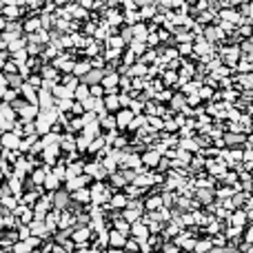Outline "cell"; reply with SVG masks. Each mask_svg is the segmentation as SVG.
Segmentation results:
<instances>
[{
    "label": "cell",
    "mask_w": 253,
    "mask_h": 253,
    "mask_svg": "<svg viewBox=\"0 0 253 253\" xmlns=\"http://www.w3.org/2000/svg\"><path fill=\"white\" fill-rule=\"evenodd\" d=\"M120 105H124V107H126V105H129V98L122 96V98H120Z\"/></svg>",
    "instance_id": "ffe728a7"
},
{
    "label": "cell",
    "mask_w": 253,
    "mask_h": 253,
    "mask_svg": "<svg viewBox=\"0 0 253 253\" xmlns=\"http://www.w3.org/2000/svg\"><path fill=\"white\" fill-rule=\"evenodd\" d=\"M42 178H44V171H36V173H34V180H38V182H40Z\"/></svg>",
    "instance_id": "8fae6325"
},
{
    "label": "cell",
    "mask_w": 253,
    "mask_h": 253,
    "mask_svg": "<svg viewBox=\"0 0 253 253\" xmlns=\"http://www.w3.org/2000/svg\"><path fill=\"white\" fill-rule=\"evenodd\" d=\"M16 13H18V9H16V7H9V9H7V16H9V18H13Z\"/></svg>",
    "instance_id": "5bb4252c"
},
{
    "label": "cell",
    "mask_w": 253,
    "mask_h": 253,
    "mask_svg": "<svg viewBox=\"0 0 253 253\" xmlns=\"http://www.w3.org/2000/svg\"><path fill=\"white\" fill-rule=\"evenodd\" d=\"M136 34H138V36H142V38H144V36H147V29H144V27H136Z\"/></svg>",
    "instance_id": "9a60e30c"
},
{
    "label": "cell",
    "mask_w": 253,
    "mask_h": 253,
    "mask_svg": "<svg viewBox=\"0 0 253 253\" xmlns=\"http://www.w3.org/2000/svg\"><path fill=\"white\" fill-rule=\"evenodd\" d=\"M78 147H80V149H85V147H87V140H85V138H80V140H78Z\"/></svg>",
    "instance_id": "44dd1931"
},
{
    "label": "cell",
    "mask_w": 253,
    "mask_h": 253,
    "mask_svg": "<svg viewBox=\"0 0 253 253\" xmlns=\"http://www.w3.org/2000/svg\"><path fill=\"white\" fill-rule=\"evenodd\" d=\"M87 67H89V65H78V67H75V73H85Z\"/></svg>",
    "instance_id": "7c38bea8"
},
{
    "label": "cell",
    "mask_w": 253,
    "mask_h": 253,
    "mask_svg": "<svg viewBox=\"0 0 253 253\" xmlns=\"http://www.w3.org/2000/svg\"><path fill=\"white\" fill-rule=\"evenodd\" d=\"M85 107H87V109H100L102 105H100V100H98V98H89L87 102H85Z\"/></svg>",
    "instance_id": "5b68a950"
},
{
    "label": "cell",
    "mask_w": 253,
    "mask_h": 253,
    "mask_svg": "<svg viewBox=\"0 0 253 253\" xmlns=\"http://www.w3.org/2000/svg\"><path fill=\"white\" fill-rule=\"evenodd\" d=\"M91 93H93V96H100V93H102V89H100V87H93Z\"/></svg>",
    "instance_id": "d6986e66"
},
{
    "label": "cell",
    "mask_w": 253,
    "mask_h": 253,
    "mask_svg": "<svg viewBox=\"0 0 253 253\" xmlns=\"http://www.w3.org/2000/svg\"><path fill=\"white\" fill-rule=\"evenodd\" d=\"M151 124H153V126H162V122L158 118H151Z\"/></svg>",
    "instance_id": "ac0fdd59"
},
{
    "label": "cell",
    "mask_w": 253,
    "mask_h": 253,
    "mask_svg": "<svg viewBox=\"0 0 253 253\" xmlns=\"http://www.w3.org/2000/svg\"><path fill=\"white\" fill-rule=\"evenodd\" d=\"M56 184H58V180L54 178V175H49V178H47V187H54L56 189Z\"/></svg>",
    "instance_id": "9c48e42d"
},
{
    "label": "cell",
    "mask_w": 253,
    "mask_h": 253,
    "mask_svg": "<svg viewBox=\"0 0 253 253\" xmlns=\"http://www.w3.org/2000/svg\"><path fill=\"white\" fill-rule=\"evenodd\" d=\"M113 120H118V118H109V116H102V124H105V126H113V124H116Z\"/></svg>",
    "instance_id": "ba28073f"
},
{
    "label": "cell",
    "mask_w": 253,
    "mask_h": 253,
    "mask_svg": "<svg viewBox=\"0 0 253 253\" xmlns=\"http://www.w3.org/2000/svg\"><path fill=\"white\" fill-rule=\"evenodd\" d=\"M87 93H89V89H87V87H80V89H78V98H85Z\"/></svg>",
    "instance_id": "30bf717a"
},
{
    "label": "cell",
    "mask_w": 253,
    "mask_h": 253,
    "mask_svg": "<svg viewBox=\"0 0 253 253\" xmlns=\"http://www.w3.org/2000/svg\"><path fill=\"white\" fill-rule=\"evenodd\" d=\"M75 198H78V200H87L89 193H87V191H80V193H75Z\"/></svg>",
    "instance_id": "4fadbf2b"
},
{
    "label": "cell",
    "mask_w": 253,
    "mask_h": 253,
    "mask_svg": "<svg viewBox=\"0 0 253 253\" xmlns=\"http://www.w3.org/2000/svg\"><path fill=\"white\" fill-rule=\"evenodd\" d=\"M142 122H144V118H136V120H133V122H131V126H140V124H142Z\"/></svg>",
    "instance_id": "2e32d148"
},
{
    "label": "cell",
    "mask_w": 253,
    "mask_h": 253,
    "mask_svg": "<svg viewBox=\"0 0 253 253\" xmlns=\"http://www.w3.org/2000/svg\"><path fill=\"white\" fill-rule=\"evenodd\" d=\"M118 124H120V126L131 124V111H122V113L118 116Z\"/></svg>",
    "instance_id": "6da1fadb"
},
{
    "label": "cell",
    "mask_w": 253,
    "mask_h": 253,
    "mask_svg": "<svg viewBox=\"0 0 253 253\" xmlns=\"http://www.w3.org/2000/svg\"><path fill=\"white\" fill-rule=\"evenodd\" d=\"M136 233H138V235H144L147 231H144V226H140V224H138V226H136Z\"/></svg>",
    "instance_id": "e0dca14e"
},
{
    "label": "cell",
    "mask_w": 253,
    "mask_h": 253,
    "mask_svg": "<svg viewBox=\"0 0 253 253\" xmlns=\"http://www.w3.org/2000/svg\"><path fill=\"white\" fill-rule=\"evenodd\" d=\"M144 162H147V164H156V162H158V153H147V156H144Z\"/></svg>",
    "instance_id": "52a82bcc"
},
{
    "label": "cell",
    "mask_w": 253,
    "mask_h": 253,
    "mask_svg": "<svg viewBox=\"0 0 253 253\" xmlns=\"http://www.w3.org/2000/svg\"><path fill=\"white\" fill-rule=\"evenodd\" d=\"M118 105H120V98H116V96L105 98V107H107V109H116Z\"/></svg>",
    "instance_id": "7a4b0ae2"
},
{
    "label": "cell",
    "mask_w": 253,
    "mask_h": 253,
    "mask_svg": "<svg viewBox=\"0 0 253 253\" xmlns=\"http://www.w3.org/2000/svg\"><path fill=\"white\" fill-rule=\"evenodd\" d=\"M16 3H24V0H16Z\"/></svg>",
    "instance_id": "603a6c76"
},
{
    "label": "cell",
    "mask_w": 253,
    "mask_h": 253,
    "mask_svg": "<svg viewBox=\"0 0 253 253\" xmlns=\"http://www.w3.org/2000/svg\"><path fill=\"white\" fill-rule=\"evenodd\" d=\"M29 3H31V5H36V3H40V0H29Z\"/></svg>",
    "instance_id": "7402d4cb"
},
{
    "label": "cell",
    "mask_w": 253,
    "mask_h": 253,
    "mask_svg": "<svg viewBox=\"0 0 253 253\" xmlns=\"http://www.w3.org/2000/svg\"><path fill=\"white\" fill-rule=\"evenodd\" d=\"M116 82H118V75L116 73H111L109 78H105V89H109V91H113V87H116Z\"/></svg>",
    "instance_id": "277c9868"
},
{
    "label": "cell",
    "mask_w": 253,
    "mask_h": 253,
    "mask_svg": "<svg viewBox=\"0 0 253 253\" xmlns=\"http://www.w3.org/2000/svg\"><path fill=\"white\" fill-rule=\"evenodd\" d=\"M100 75H102V71H93V73H89L87 78H85V82H87V85H89V82H96Z\"/></svg>",
    "instance_id": "8992f818"
},
{
    "label": "cell",
    "mask_w": 253,
    "mask_h": 253,
    "mask_svg": "<svg viewBox=\"0 0 253 253\" xmlns=\"http://www.w3.org/2000/svg\"><path fill=\"white\" fill-rule=\"evenodd\" d=\"M5 144H7V147H18L20 140H18V136H13V133H5Z\"/></svg>",
    "instance_id": "3957f363"
}]
</instances>
